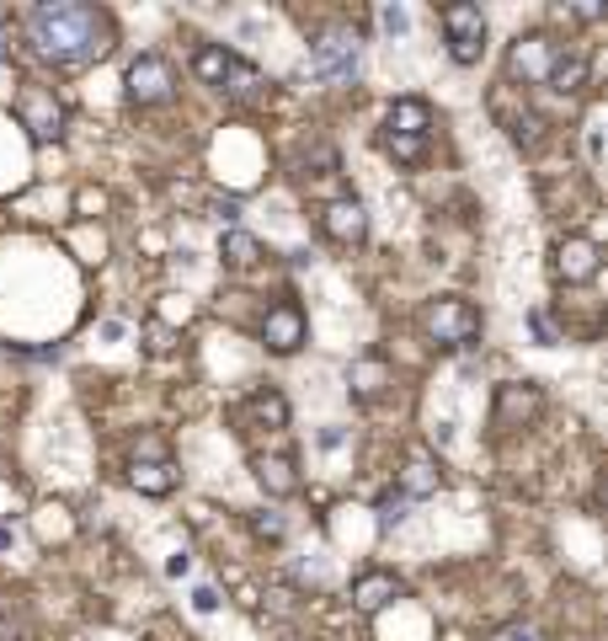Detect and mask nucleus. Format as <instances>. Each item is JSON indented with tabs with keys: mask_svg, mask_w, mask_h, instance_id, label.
I'll return each instance as SVG.
<instances>
[{
	"mask_svg": "<svg viewBox=\"0 0 608 641\" xmlns=\"http://www.w3.org/2000/svg\"><path fill=\"white\" fill-rule=\"evenodd\" d=\"M192 609H198V615H219V609H225L219 588H214V582H198V588H192Z\"/></svg>",
	"mask_w": 608,
	"mask_h": 641,
	"instance_id": "c85d7f7f",
	"label": "nucleus"
},
{
	"mask_svg": "<svg viewBox=\"0 0 608 641\" xmlns=\"http://www.w3.org/2000/svg\"><path fill=\"white\" fill-rule=\"evenodd\" d=\"M16 118H22V128H27L38 144H49V139H60L64 134V102L49 91V86H22Z\"/></svg>",
	"mask_w": 608,
	"mask_h": 641,
	"instance_id": "0eeeda50",
	"label": "nucleus"
},
{
	"mask_svg": "<svg viewBox=\"0 0 608 641\" xmlns=\"http://www.w3.org/2000/svg\"><path fill=\"white\" fill-rule=\"evenodd\" d=\"M251 470H256V481H262V492H267V498H294V492H300L294 454H256V460H251Z\"/></svg>",
	"mask_w": 608,
	"mask_h": 641,
	"instance_id": "4468645a",
	"label": "nucleus"
},
{
	"mask_svg": "<svg viewBox=\"0 0 608 641\" xmlns=\"http://www.w3.org/2000/svg\"><path fill=\"white\" fill-rule=\"evenodd\" d=\"M320 230L337 241V247H358L368 236V214L358 198H331L326 209H320Z\"/></svg>",
	"mask_w": 608,
	"mask_h": 641,
	"instance_id": "f8f14e48",
	"label": "nucleus"
},
{
	"mask_svg": "<svg viewBox=\"0 0 608 641\" xmlns=\"http://www.w3.org/2000/svg\"><path fill=\"white\" fill-rule=\"evenodd\" d=\"M353 390H358V401H373L379 395V385H384V364L379 359H364V364H353Z\"/></svg>",
	"mask_w": 608,
	"mask_h": 641,
	"instance_id": "5701e85b",
	"label": "nucleus"
},
{
	"mask_svg": "<svg viewBox=\"0 0 608 641\" xmlns=\"http://www.w3.org/2000/svg\"><path fill=\"white\" fill-rule=\"evenodd\" d=\"M438 487H443L438 460H432L427 449H411L406 465H401V498H406V503H422V498H438Z\"/></svg>",
	"mask_w": 608,
	"mask_h": 641,
	"instance_id": "ddd939ff",
	"label": "nucleus"
},
{
	"mask_svg": "<svg viewBox=\"0 0 608 641\" xmlns=\"http://www.w3.org/2000/svg\"><path fill=\"white\" fill-rule=\"evenodd\" d=\"M529 326H534L540 348H555V342H560V337H555V326H549V316H545V311H534V316H529Z\"/></svg>",
	"mask_w": 608,
	"mask_h": 641,
	"instance_id": "7c9ffc66",
	"label": "nucleus"
},
{
	"mask_svg": "<svg viewBox=\"0 0 608 641\" xmlns=\"http://www.w3.org/2000/svg\"><path fill=\"white\" fill-rule=\"evenodd\" d=\"M128 481L144 492V498H166V492H177V481H182V470L166 460V454H155V460H134V470H128Z\"/></svg>",
	"mask_w": 608,
	"mask_h": 641,
	"instance_id": "dca6fc26",
	"label": "nucleus"
},
{
	"mask_svg": "<svg viewBox=\"0 0 608 641\" xmlns=\"http://www.w3.org/2000/svg\"><path fill=\"white\" fill-rule=\"evenodd\" d=\"M144 337H150V353H172V348H177V331H172L161 316L144 320Z\"/></svg>",
	"mask_w": 608,
	"mask_h": 641,
	"instance_id": "cd10ccee",
	"label": "nucleus"
},
{
	"mask_svg": "<svg viewBox=\"0 0 608 641\" xmlns=\"http://www.w3.org/2000/svg\"><path fill=\"white\" fill-rule=\"evenodd\" d=\"M491 108H496V118H502V128H507V139H512V144H523V150H534V144L545 139V118H540L534 108H518V113H512V108H507L502 97H496Z\"/></svg>",
	"mask_w": 608,
	"mask_h": 641,
	"instance_id": "6ab92c4d",
	"label": "nucleus"
},
{
	"mask_svg": "<svg viewBox=\"0 0 608 641\" xmlns=\"http://www.w3.org/2000/svg\"><path fill=\"white\" fill-rule=\"evenodd\" d=\"M379 27H384V38H406L411 33V11L395 0V5H379Z\"/></svg>",
	"mask_w": 608,
	"mask_h": 641,
	"instance_id": "393cba45",
	"label": "nucleus"
},
{
	"mask_svg": "<svg viewBox=\"0 0 608 641\" xmlns=\"http://www.w3.org/2000/svg\"><path fill=\"white\" fill-rule=\"evenodd\" d=\"M309 75L326 80V86H358V75H364V43H358V33L342 27V22L320 27L315 43H309Z\"/></svg>",
	"mask_w": 608,
	"mask_h": 641,
	"instance_id": "f03ea898",
	"label": "nucleus"
},
{
	"mask_svg": "<svg viewBox=\"0 0 608 641\" xmlns=\"http://www.w3.org/2000/svg\"><path fill=\"white\" fill-rule=\"evenodd\" d=\"M245 412H251L262 428H289V401H283L278 390H256V395L245 401Z\"/></svg>",
	"mask_w": 608,
	"mask_h": 641,
	"instance_id": "412c9836",
	"label": "nucleus"
},
{
	"mask_svg": "<svg viewBox=\"0 0 608 641\" xmlns=\"http://www.w3.org/2000/svg\"><path fill=\"white\" fill-rule=\"evenodd\" d=\"M427 128H432V108H427L422 97H401V102H390V113H384L379 134H401V139H427Z\"/></svg>",
	"mask_w": 608,
	"mask_h": 641,
	"instance_id": "2eb2a0df",
	"label": "nucleus"
},
{
	"mask_svg": "<svg viewBox=\"0 0 608 641\" xmlns=\"http://www.w3.org/2000/svg\"><path fill=\"white\" fill-rule=\"evenodd\" d=\"M598 267H604V252H598L593 236H566V241H555V256H549L555 284H571V289H577V284H593Z\"/></svg>",
	"mask_w": 608,
	"mask_h": 641,
	"instance_id": "6e6552de",
	"label": "nucleus"
},
{
	"mask_svg": "<svg viewBox=\"0 0 608 641\" xmlns=\"http://www.w3.org/2000/svg\"><path fill=\"white\" fill-rule=\"evenodd\" d=\"M208 219L225 225V230H236V225H241V198H214V203H208Z\"/></svg>",
	"mask_w": 608,
	"mask_h": 641,
	"instance_id": "bb28decb",
	"label": "nucleus"
},
{
	"mask_svg": "<svg viewBox=\"0 0 608 641\" xmlns=\"http://www.w3.org/2000/svg\"><path fill=\"white\" fill-rule=\"evenodd\" d=\"M177 97V75L161 54H139L128 64V102L134 108H166Z\"/></svg>",
	"mask_w": 608,
	"mask_h": 641,
	"instance_id": "423d86ee",
	"label": "nucleus"
},
{
	"mask_svg": "<svg viewBox=\"0 0 608 641\" xmlns=\"http://www.w3.org/2000/svg\"><path fill=\"white\" fill-rule=\"evenodd\" d=\"M555 49H560V43H555L549 33H523V38H512V49H507V80H523V86H545Z\"/></svg>",
	"mask_w": 608,
	"mask_h": 641,
	"instance_id": "1a4fd4ad",
	"label": "nucleus"
},
{
	"mask_svg": "<svg viewBox=\"0 0 608 641\" xmlns=\"http://www.w3.org/2000/svg\"><path fill=\"white\" fill-rule=\"evenodd\" d=\"M315 444H320V449H342V444H347V428H337V423H326V428L315 433Z\"/></svg>",
	"mask_w": 608,
	"mask_h": 641,
	"instance_id": "2f4dec72",
	"label": "nucleus"
},
{
	"mask_svg": "<svg viewBox=\"0 0 608 641\" xmlns=\"http://www.w3.org/2000/svg\"><path fill=\"white\" fill-rule=\"evenodd\" d=\"M251 535H256V540H273V545H278V540L289 535V524H283V513H256V518H251Z\"/></svg>",
	"mask_w": 608,
	"mask_h": 641,
	"instance_id": "a878e982",
	"label": "nucleus"
},
{
	"mask_svg": "<svg viewBox=\"0 0 608 641\" xmlns=\"http://www.w3.org/2000/svg\"><path fill=\"white\" fill-rule=\"evenodd\" d=\"M582 128H587V161L598 166V161H604V113H593Z\"/></svg>",
	"mask_w": 608,
	"mask_h": 641,
	"instance_id": "c756f323",
	"label": "nucleus"
},
{
	"mask_svg": "<svg viewBox=\"0 0 608 641\" xmlns=\"http://www.w3.org/2000/svg\"><path fill=\"white\" fill-rule=\"evenodd\" d=\"M219 256H225V267L251 273V267L262 262V241H256L251 230H241V225H236V230H225V236H219Z\"/></svg>",
	"mask_w": 608,
	"mask_h": 641,
	"instance_id": "aec40b11",
	"label": "nucleus"
},
{
	"mask_svg": "<svg viewBox=\"0 0 608 641\" xmlns=\"http://www.w3.org/2000/svg\"><path fill=\"white\" fill-rule=\"evenodd\" d=\"M438 27L448 38V60L454 64H481L486 54V11L476 0H454L438 11Z\"/></svg>",
	"mask_w": 608,
	"mask_h": 641,
	"instance_id": "20e7f679",
	"label": "nucleus"
},
{
	"mask_svg": "<svg viewBox=\"0 0 608 641\" xmlns=\"http://www.w3.org/2000/svg\"><path fill=\"white\" fill-rule=\"evenodd\" d=\"M192 75L208 80V86H219V91H230V97H251L262 86V75L241 54H230L225 43H198L192 49Z\"/></svg>",
	"mask_w": 608,
	"mask_h": 641,
	"instance_id": "39448f33",
	"label": "nucleus"
},
{
	"mask_svg": "<svg viewBox=\"0 0 608 641\" xmlns=\"http://www.w3.org/2000/svg\"><path fill=\"white\" fill-rule=\"evenodd\" d=\"M406 508H411V503H406L401 492H384V498H379V508H373V524L390 535L395 524H406Z\"/></svg>",
	"mask_w": 608,
	"mask_h": 641,
	"instance_id": "b1692460",
	"label": "nucleus"
},
{
	"mask_svg": "<svg viewBox=\"0 0 608 641\" xmlns=\"http://www.w3.org/2000/svg\"><path fill=\"white\" fill-rule=\"evenodd\" d=\"M545 412V390L534 380H512L496 390V412H491V423L496 428H523L529 417H540Z\"/></svg>",
	"mask_w": 608,
	"mask_h": 641,
	"instance_id": "9b49d317",
	"label": "nucleus"
},
{
	"mask_svg": "<svg viewBox=\"0 0 608 641\" xmlns=\"http://www.w3.org/2000/svg\"><path fill=\"white\" fill-rule=\"evenodd\" d=\"M379 150L384 155H395L401 166H417L427 155V139H401V134H379Z\"/></svg>",
	"mask_w": 608,
	"mask_h": 641,
	"instance_id": "4be33fe9",
	"label": "nucleus"
},
{
	"mask_svg": "<svg viewBox=\"0 0 608 641\" xmlns=\"http://www.w3.org/2000/svg\"><path fill=\"white\" fill-rule=\"evenodd\" d=\"M304 337H309V320L294 300H278L267 316H262V342H267V353H278V359H289V353H300Z\"/></svg>",
	"mask_w": 608,
	"mask_h": 641,
	"instance_id": "9d476101",
	"label": "nucleus"
},
{
	"mask_svg": "<svg viewBox=\"0 0 608 641\" xmlns=\"http://www.w3.org/2000/svg\"><path fill=\"white\" fill-rule=\"evenodd\" d=\"M401 599V582L395 573H364L353 582V604H358V615H379V609H390Z\"/></svg>",
	"mask_w": 608,
	"mask_h": 641,
	"instance_id": "f3484780",
	"label": "nucleus"
},
{
	"mask_svg": "<svg viewBox=\"0 0 608 641\" xmlns=\"http://www.w3.org/2000/svg\"><path fill=\"white\" fill-rule=\"evenodd\" d=\"M192 573V556H187V551H172V556H166V577H187Z\"/></svg>",
	"mask_w": 608,
	"mask_h": 641,
	"instance_id": "473e14b6",
	"label": "nucleus"
},
{
	"mask_svg": "<svg viewBox=\"0 0 608 641\" xmlns=\"http://www.w3.org/2000/svg\"><path fill=\"white\" fill-rule=\"evenodd\" d=\"M27 43L38 60L91 64L113 49V16L86 0H43L27 11Z\"/></svg>",
	"mask_w": 608,
	"mask_h": 641,
	"instance_id": "f257e3e1",
	"label": "nucleus"
},
{
	"mask_svg": "<svg viewBox=\"0 0 608 641\" xmlns=\"http://www.w3.org/2000/svg\"><path fill=\"white\" fill-rule=\"evenodd\" d=\"M507 641H540V637H534V631H523V626H518V631H507Z\"/></svg>",
	"mask_w": 608,
	"mask_h": 641,
	"instance_id": "f704fd0d",
	"label": "nucleus"
},
{
	"mask_svg": "<svg viewBox=\"0 0 608 641\" xmlns=\"http://www.w3.org/2000/svg\"><path fill=\"white\" fill-rule=\"evenodd\" d=\"M16 545H22V529L16 524H0V556H11Z\"/></svg>",
	"mask_w": 608,
	"mask_h": 641,
	"instance_id": "72a5a7b5",
	"label": "nucleus"
},
{
	"mask_svg": "<svg viewBox=\"0 0 608 641\" xmlns=\"http://www.w3.org/2000/svg\"><path fill=\"white\" fill-rule=\"evenodd\" d=\"M545 86L555 91V97H577V91L587 86V54H577V49H555Z\"/></svg>",
	"mask_w": 608,
	"mask_h": 641,
	"instance_id": "a211bd4d",
	"label": "nucleus"
},
{
	"mask_svg": "<svg viewBox=\"0 0 608 641\" xmlns=\"http://www.w3.org/2000/svg\"><path fill=\"white\" fill-rule=\"evenodd\" d=\"M422 326L438 348H476L481 331H486V316L470 300H459V294H438V300H427Z\"/></svg>",
	"mask_w": 608,
	"mask_h": 641,
	"instance_id": "7ed1b4c3",
	"label": "nucleus"
}]
</instances>
